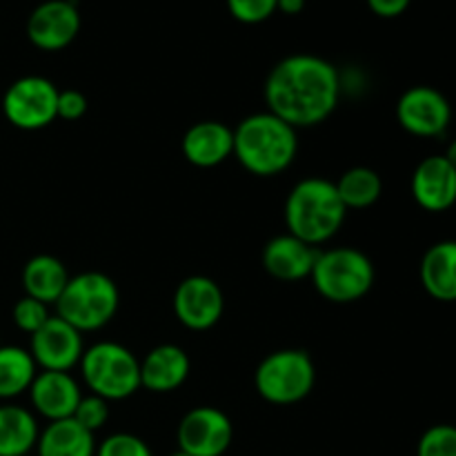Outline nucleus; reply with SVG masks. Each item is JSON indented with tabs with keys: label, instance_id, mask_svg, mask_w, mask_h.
I'll list each match as a JSON object with an SVG mask.
<instances>
[{
	"label": "nucleus",
	"instance_id": "nucleus-1",
	"mask_svg": "<svg viewBox=\"0 0 456 456\" xmlns=\"http://www.w3.org/2000/svg\"><path fill=\"white\" fill-rule=\"evenodd\" d=\"M341 96V78L332 62L312 53H294L276 62L265 80L267 111L294 129L328 120Z\"/></svg>",
	"mask_w": 456,
	"mask_h": 456
},
{
	"label": "nucleus",
	"instance_id": "nucleus-2",
	"mask_svg": "<svg viewBox=\"0 0 456 456\" xmlns=\"http://www.w3.org/2000/svg\"><path fill=\"white\" fill-rule=\"evenodd\" d=\"M298 154L297 129L272 111L252 114L234 129V156L254 176L285 172Z\"/></svg>",
	"mask_w": 456,
	"mask_h": 456
},
{
	"label": "nucleus",
	"instance_id": "nucleus-3",
	"mask_svg": "<svg viewBox=\"0 0 456 456\" xmlns=\"http://www.w3.org/2000/svg\"><path fill=\"white\" fill-rule=\"evenodd\" d=\"M346 205L338 196L337 185L328 178H303L289 191L285 200V225L288 234L297 236L303 243H328L346 221Z\"/></svg>",
	"mask_w": 456,
	"mask_h": 456
},
{
	"label": "nucleus",
	"instance_id": "nucleus-4",
	"mask_svg": "<svg viewBox=\"0 0 456 456\" xmlns=\"http://www.w3.org/2000/svg\"><path fill=\"white\" fill-rule=\"evenodd\" d=\"M118 305L120 292L114 281L102 272H85L69 279L65 292L56 301V316L80 334L96 332L114 319Z\"/></svg>",
	"mask_w": 456,
	"mask_h": 456
},
{
	"label": "nucleus",
	"instance_id": "nucleus-5",
	"mask_svg": "<svg viewBox=\"0 0 456 456\" xmlns=\"http://www.w3.org/2000/svg\"><path fill=\"white\" fill-rule=\"evenodd\" d=\"M316 292L332 303L361 301L374 285V265L354 248H334L316 254L310 274Z\"/></svg>",
	"mask_w": 456,
	"mask_h": 456
},
{
	"label": "nucleus",
	"instance_id": "nucleus-6",
	"mask_svg": "<svg viewBox=\"0 0 456 456\" xmlns=\"http://www.w3.org/2000/svg\"><path fill=\"white\" fill-rule=\"evenodd\" d=\"M85 386L105 401H123L141 390V363L120 343L102 341L87 347L80 359Z\"/></svg>",
	"mask_w": 456,
	"mask_h": 456
},
{
	"label": "nucleus",
	"instance_id": "nucleus-7",
	"mask_svg": "<svg viewBox=\"0 0 456 456\" xmlns=\"http://www.w3.org/2000/svg\"><path fill=\"white\" fill-rule=\"evenodd\" d=\"M316 383V368L303 350H279L258 363L254 386L261 399L274 405H294L305 399Z\"/></svg>",
	"mask_w": 456,
	"mask_h": 456
},
{
	"label": "nucleus",
	"instance_id": "nucleus-8",
	"mask_svg": "<svg viewBox=\"0 0 456 456\" xmlns=\"http://www.w3.org/2000/svg\"><path fill=\"white\" fill-rule=\"evenodd\" d=\"M4 118L18 129L36 132L58 118V89L43 76H22L13 80L3 96Z\"/></svg>",
	"mask_w": 456,
	"mask_h": 456
},
{
	"label": "nucleus",
	"instance_id": "nucleus-9",
	"mask_svg": "<svg viewBox=\"0 0 456 456\" xmlns=\"http://www.w3.org/2000/svg\"><path fill=\"white\" fill-rule=\"evenodd\" d=\"M234 439V428L223 410L200 405L178 426V450L190 456H223Z\"/></svg>",
	"mask_w": 456,
	"mask_h": 456
},
{
	"label": "nucleus",
	"instance_id": "nucleus-10",
	"mask_svg": "<svg viewBox=\"0 0 456 456\" xmlns=\"http://www.w3.org/2000/svg\"><path fill=\"white\" fill-rule=\"evenodd\" d=\"M80 31V12L74 0H45L27 18V38L43 52L69 47Z\"/></svg>",
	"mask_w": 456,
	"mask_h": 456
},
{
	"label": "nucleus",
	"instance_id": "nucleus-11",
	"mask_svg": "<svg viewBox=\"0 0 456 456\" xmlns=\"http://www.w3.org/2000/svg\"><path fill=\"white\" fill-rule=\"evenodd\" d=\"M225 310V298L216 281L209 276H187L174 292V312L176 319L194 332H205L221 321Z\"/></svg>",
	"mask_w": 456,
	"mask_h": 456
},
{
	"label": "nucleus",
	"instance_id": "nucleus-12",
	"mask_svg": "<svg viewBox=\"0 0 456 456\" xmlns=\"http://www.w3.org/2000/svg\"><path fill=\"white\" fill-rule=\"evenodd\" d=\"M396 118L405 132L414 134V136L432 138L448 129L450 118H452V107L439 89L419 85V87H410L399 98Z\"/></svg>",
	"mask_w": 456,
	"mask_h": 456
},
{
	"label": "nucleus",
	"instance_id": "nucleus-13",
	"mask_svg": "<svg viewBox=\"0 0 456 456\" xmlns=\"http://www.w3.org/2000/svg\"><path fill=\"white\" fill-rule=\"evenodd\" d=\"M83 352V334L61 316H49L47 323L31 334V359L47 372H69L80 363Z\"/></svg>",
	"mask_w": 456,
	"mask_h": 456
},
{
	"label": "nucleus",
	"instance_id": "nucleus-14",
	"mask_svg": "<svg viewBox=\"0 0 456 456\" xmlns=\"http://www.w3.org/2000/svg\"><path fill=\"white\" fill-rule=\"evenodd\" d=\"M412 196L428 212H445L456 203V167L445 156H428L412 176Z\"/></svg>",
	"mask_w": 456,
	"mask_h": 456
},
{
	"label": "nucleus",
	"instance_id": "nucleus-15",
	"mask_svg": "<svg viewBox=\"0 0 456 456\" xmlns=\"http://www.w3.org/2000/svg\"><path fill=\"white\" fill-rule=\"evenodd\" d=\"M29 395L36 412L49 423L74 417L83 399L78 383L69 377V372H47V370L36 374Z\"/></svg>",
	"mask_w": 456,
	"mask_h": 456
},
{
	"label": "nucleus",
	"instance_id": "nucleus-16",
	"mask_svg": "<svg viewBox=\"0 0 456 456\" xmlns=\"http://www.w3.org/2000/svg\"><path fill=\"white\" fill-rule=\"evenodd\" d=\"M234 154V129L218 120H203L183 136V156L196 167H216Z\"/></svg>",
	"mask_w": 456,
	"mask_h": 456
},
{
	"label": "nucleus",
	"instance_id": "nucleus-17",
	"mask_svg": "<svg viewBox=\"0 0 456 456\" xmlns=\"http://www.w3.org/2000/svg\"><path fill=\"white\" fill-rule=\"evenodd\" d=\"M316 249L292 234H281L263 248V267L274 279L294 283L310 279L316 261Z\"/></svg>",
	"mask_w": 456,
	"mask_h": 456
},
{
	"label": "nucleus",
	"instance_id": "nucleus-18",
	"mask_svg": "<svg viewBox=\"0 0 456 456\" xmlns=\"http://www.w3.org/2000/svg\"><path fill=\"white\" fill-rule=\"evenodd\" d=\"M190 370L191 363L187 352L165 343L147 352L145 359L141 361V387L156 395H169L187 381Z\"/></svg>",
	"mask_w": 456,
	"mask_h": 456
},
{
	"label": "nucleus",
	"instance_id": "nucleus-19",
	"mask_svg": "<svg viewBox=\"0 0 456 456\" xmlns=\"http://www.w3.org/2000/svg\"><path fill=\"white\" fill-rule=\"evenodd\" d=\"M69 279L71 276L67 267L56 256H49V254H38V256L29 258L25 270H22L25 297L36 298L45 305H56Z\"/></svg>",
	"mask_w": 456,
	"mask_h": 456
},
{
	"label": "nucleus",
	"instance_id": "nucleus-20",
	"mask_svg": "<svg viewBox=\"0 0 456 456\" xmlns=\"http://www.w3.org/2000/svg\"><path fill=\"white\" fill-rule=\"evenodd\" d=\"M421 283L436 301H456V240L432 245L421 261Z\"/></svg>",
	"mask_w": 456,
	"mask_h": 456
},
{
	"label": "nucleus",
	"instance_id": "nucleus-21",
	"mask_svg": "<svg viewBox=\"0 0 456 456\" xmlns=\"http://www.w3.org/2000/svg\"><path fill=\"white\" fill-rule=\"evenodd\" d=\"M38 456H96L94 432L85 430L74 419L52 421L38 436Z\"/></svg>",
	"mask_w": 456,
	"mask_h": 456
},
{
	"label": "nucleus",
	"instance_id": "nucleus-22",
	"mask_svg": "<svg viewBox=\"0 0 456 456\" xmlns=\"http://www.w3.org/2000/svg\"><path fill=\"white\" fill-rule=\"evenodd\" d=\"M38 423L20 405H0V456H25L38 444Z\"/></svg>",
	"mask_w": 456,
	"mask_h": 456
},
{
	"label": "nucleus",
	"instance_id": "nucleus-23",
	"mask_svg": "<svg viewBox=\"0 0 456 456\" xmlns=\"http://www.w3.org/2000/svg\"><path fill=\"white\" fill-rule=\"evenodd\" d=\"M36 361L29 350L16 346L0 347V401L20 396L31 387L36 379Z\"/></svg>",
	"mask_w": 456,
	"mask_h": 456
},
{
	"label": "nucleus",
	"instance_id": "nucleus-24",
	"mask_svg": "<svg viewBox=\"0 0 456 456\" xmlns=\"http://www.w3.org/2000/svg\"><path fill=\"white\" fill-rule=\"evenodd\" d=\"M337 191L341 196L346 209H365L381 199L383 183L374 169L370 167H352L338 178Z\"/></svg>",
	"mask_w": 456,
	"mask_h": 456
},
{
	"label": "nucleus",
	"instance_id": "nucleus-25",
	"mask_svg": "<svg viewBox=\"0 0 456 456\" xmlns=\"http://www.w3.org/2000/svg\"><path fill=\"white\" fill-rule=\"evenodd\" d=\"M417 456H456V428L441 423L423 432Z\"/></svg>",
	"mask_w": 456,
	"mask_h": 456
},
{
	"label": "nucleus",
	"instance_id": "nucleus-26",
	"mask_svg": "<svg viewBox=\"0 0 456 456\" xmlns=\"http://www.w3.org/2000/svg\"><path fill=\"white\" fill-rule=\"evenodd\" d=\"M49 316L52 314H49L47 305L31 297H22L20 301L13 305V323H16L18 330L29 334V337L38 332V330L47 323Z\"/></svg>",
	"mask_w": 456,
	"mask_h": 456
},
{
	"label": "nucleus",
	"instance_id": "nucleus-27",
	"mask_svg": "<svg viewBox=\"0 0 456 456\" xmlns=\"http://www.w3.org/2000/svg\"><path fill=\"white\" fill-rule=\"evenodd\" d=\"M96 456H154L150 445L136 435L129 432H118L102 441L96 448Z\"/></svg>",
	"mask_w": 456,
	"mask_h": 456
},
{
	"label": "nucleus",
	"instance_id": "nucleus-28",
	"mask_svg": "<svg viewBox=\"0 0 456 456\" xmlns=\"http://www.w3.org/2000/svg\"><path fill=\"white\" fill-rule=\"evenodd\" d=\"M71 419H74L76 423H80L85 430L96 435V432L105 426L107 419H110V405H107L105 399H101V396L96 395L83 396Z\"/></svg>",
	"mask_w": 456,
	"mask_h": 456
},
{
	"label": "nucleus",
	"instance_id": "nucleus-29",
	"mask_svg": "<svg viewBox=\"0 0 456 456\" xmlns=\"http://www.w3.org/2000/svg\"><path fill=\"white\" fill-rule=\"evenodd\" d=\"M227 9L234 20L243 25H258L276 12V0H227Z\"/></svg>",
	"mask_w": 456,
	"mask_h": 456
},
{
	"label": "nucleus",
	"instance_id": "nucleus-30",
	"mask_svg": "<svg viewBox=\"0 0 456 456\" xmlns=\"http://www.w3.org/2000/svg\"><path fill=\"white\" fill-rule=\"evenodd\" d=\"M87 111V98L78 89H65L58 92V118L78 120Z\"/></svg>",
	"mask_w": 456,
	"mask_h": 456
},
{
	"label": "nucleus",
	"instance_id": "nucleus-31",
	"mask_svg": "<svg viewBox=\"0 0 456 456\" xmlns=\"http://www.w3.org/2000/svg\"><path fill=\"white\" fill-rule=\"evenodd\" d=\"M412 0H368V7L381 18H396L410 7Z\"/></svg>",
	"mask_w": 456,
	"mask_h": 456
},
{
	"label": "nucleus",
	"instance_id": "nucleus-32",
	"mask_svg": "<svg viewBox=\"0 0 456 456\" xmlns=\"http://www.w3.org/2000/svg\"><path fill=\"white\" fill-rule=\"evenodd\" d=\"M305 9V0H276V12L285 16H297Z\"/></svg>",
	"mask_w": 456,
	"mask_h": 456
},
{
	"label": "nucleus",
	"instance_id": "nucleus-33",
	"mask_svg": "<svg viewBox=\"0 0 456 456\" xmlns=\"http://www.w3.org/2000/svg\"><path fill=\"white\" fill-rule=\"evenodd\" d=\"M445 159H448V163L452 165V167H456V138L452 142H450V147H448V151H445Z\"/></svg>",
	"mask_w": 456,
	"mask_h": 456
},
{
	"label": "nucleus",
	"instance_id": "nucleus-34",
	"mask_svg": "<svg viewBox=\"0 0 456 456\" xmlns=\"http://www.w3.org/2000/svg\"><path fill=\"white\" fill-rule=\"evenodd\" d=\"M169 456H190V454H185V452H181V450H178V452H174V454H169Z\"/></svg>",
	"mask_w": 456,
	"mask_h": 456
},
{
	"label": "nucleus",
	"instance_id": "nucleus-35",
	"mask_svg": "<svg viewBox=\"0 0 456 456\" xmlns=\"http://www.w3.org/2000/svg\"><path fill=\"white\" fill-rule=\"evenodd\" d=\"M0 405H3V401H0Z\"/></svg>",
	"mask_w": 456,
	"mask_h": 456
}]
</instances>
